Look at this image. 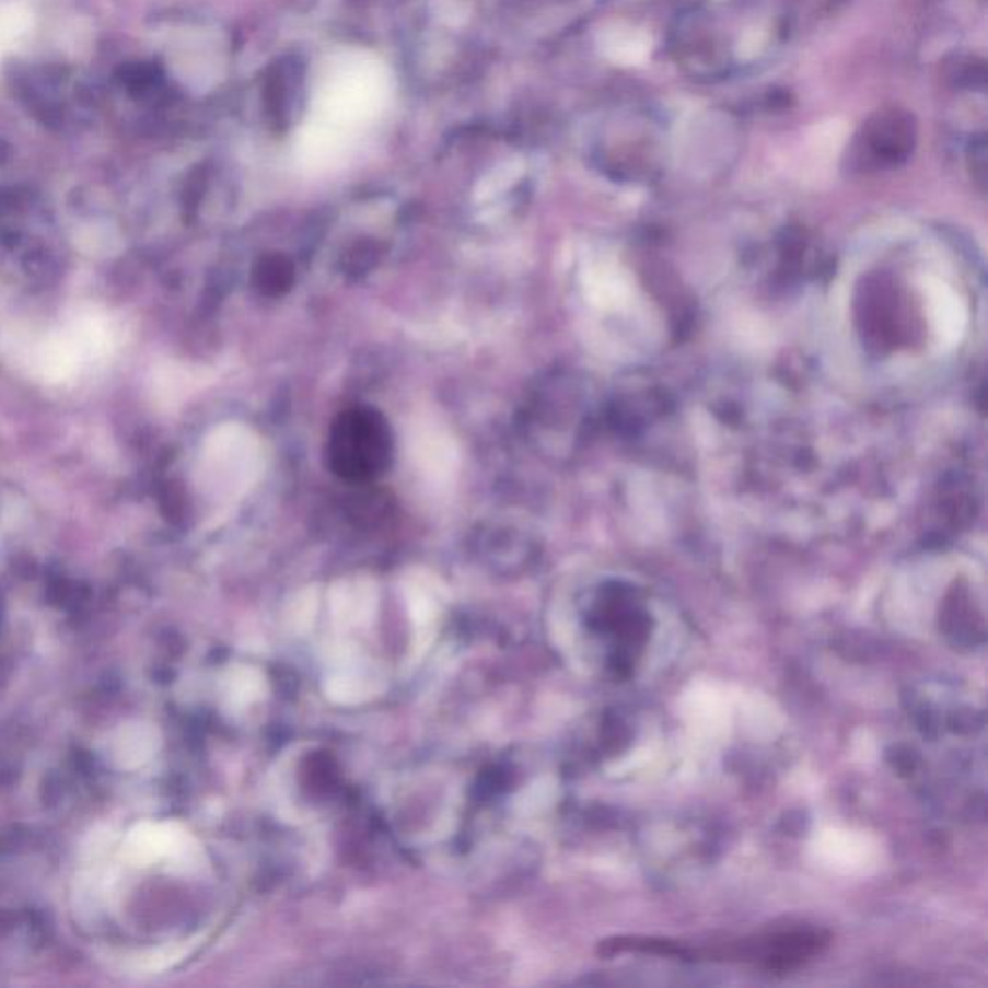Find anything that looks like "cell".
Returning <instances> with one entry per match:
<instances>
[{
    "mask_svg": "<svg viewBox=\"0 0 988 988\" xmlns=\"http://www.w3.org/2000/svg\"><path fill=\"white\" fill-rule=\"evenodd\" d=\"M391 456V437L381 416L369 409L346 411L330 433V457L338 474L368 479Z\"/></svg>",
    "mask_w": 988,
    "mask_h": 988,
    "instance_id": "1",
    "label": "cell"
},
{
    "mask_svg": "<svg viewBox=\"0 0 988 988\" xmlns=\"http://www.w3.org/2000/svg\"><path fill=\"white\" fill-rule=\"evenodd\" d=\"M259 686H261V679H257L252 670H240L232 684V697H236L240 705L254 701Z\"/></svg>",
    "mask_w": 988,
    "mask_h": 988,
    "instance_id": "10",
    "label": "cell"
},
{
    "mask_svg": "<svg viewBox=\"0 0 988 988\" xmlns=\"http://www.w3.org/2000/svg\"><path fill=\"white\" fill-rule=\"evenodd\" d=\"M159 732L148 722H128L116 732L111 755L116 767L133 770L143 767L159 749Z\"/></svg>",
    "mask_w": 988,
    "mask_h": 988,
    "instance_id": "5",
    "label": "cell"
},
{
    "mask_svg": "<svg viewBox=\"0 0 988 988\" xmlns=\"http://www.w3.org/2000/svg\"><path fill=\"white\" fill-rule=\"evenodd\" d=\"M919 138L911 111L882 107L867 118L850 149V163L858 171H881L906 164Z\"/></svg>",
    "mask_w": 988,
    "mask_h": 988,
    "instance_id": "2",
    "label": "cell"
},
{
    "mask_svg": "<svg viewBox=\"0 0 988 988\" xmlns=\"http://www.w3.org/2000/svg\"><path fill=\"white\" fill-rule=\"evenodd\" d=\"M965 163H967V171L972 174L973 182H975L980 189H985V186H987L988 168L987 136H985V133L973 136V138L969 139V143H967V148H965Z\"/></svg>",
    "mask_w": 988,
    "mask_h": 988,
    "instance_id": "9",
    "label": "cell"
},
{
    "mask_svg": "<svg viewBox=\"0 0 988 988\" xmlns=\"http://www.w3.org/2000/svg\"><path fill=\"white\" fill-rule=\"evenodd\" d=\"M674 49L678 50L679 60L694 72L719 74L727 62V47L720 45L719 39L707 30L705 20L697 14L679 24Z\"/></svg>",
    "mask_w": 988,
    "mask_h": 988,
    "instance_id": "4",
    "label": "cell"
},
{
    "mask_svg": "<svg viewBox=\"0 0 988 988\" xmlns=\"http://www.w3.org/2000/svg\"><path fill=\"white\" fill-rule=\"evenodd\" d=\"M188 851V836L172 823H141L124 840L123 856L131 865H151L159 859L181 858Z\"/></svg>",
    "mask_w": 988,
    "mask_h": 988,
    "instance_id": "3",
    "label": "cell"
},
{
    "mask_svg": "<svg viewBox=\"0 0 988 988\" xmlns=\"http://www.w3.org/2000/svg\"><path fill=\"white\" fill-rule=\"evenodd\" d=\"M948 80L954 88L969 91H985L987 88V66L975 57H956L948 66Z\"/></svg>",
    "mask_w": 988,
    "mask_h": 988,
    "instance_id": "7",
    "label": "cell"
},
{
    "mask_svg": "<svg viewBox=\"0 0 988 988\" xmlns=\"http://www.w3.org/2000/svg\"><path fill=\"white\" fill-rule=\"evenodd\" d=\"M32 24L30 14L22 7L9 4L0 9V45L18 42Z\"/></svg>",
    "mask_w": 988,
    "mask_h": 988,
    "instance_id": "8",
    "label": "cell"
},
{
    "mask_svg": "<svg viewBox=\"0 0 988 988\" xmlns=\"http://www.w3.org/2000/svg\"><path fill=\"white\" fill-rule=\"evenodd\" d=\"M376 676H369L363 669L342 670L328 679V695L336 701H363L379 691Z\"/></svg>",
    "mask_w": 988,
    "mask_h": 988,
    "instance_id": "6",
    "label": "cell"
}]
</instances>
